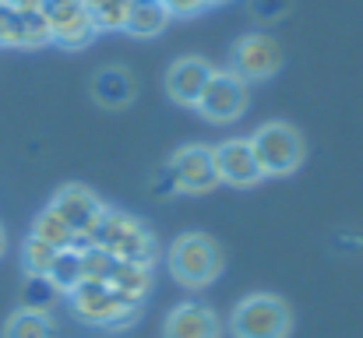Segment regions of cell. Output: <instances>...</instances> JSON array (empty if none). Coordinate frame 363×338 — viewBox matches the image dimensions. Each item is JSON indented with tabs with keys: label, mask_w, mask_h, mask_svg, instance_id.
Masks as SVG:
<instances>
[{
	"label": "cell",
	"mask_w": 363,
	"mask_h": 338,
	"mask_svg": "<svg viewBox=\"0 0 363 338\" xmlns=\"http://www.w3.org/2000/svg\"><path fill=\"white\" fill-rule=\"evenodd\" d=\"M74 317H82L85 325H99V328H123L141 314V303L121 296L110 282H82L71 296Z\"/></svg>",
	"instance_id": "obj_4"
},
{
	"label": "cell",
	"mask_w": 363,
	"mask_h": 338,
	"mask_svg": "<svg viewBox=\"0 0 363 338\" xmlns=\"http://www.w3.org/2000/svg\"><path fill=\"white\" fill-rule=\"evenodd\" d=\"M32 236H35V240H43V243H50V247H57V250L74 247V229L64 222L50 205L35 215V222H32Z\"/></svg>",
	"instance_id": "obj_20"
},
{
	"label": "cell",
	"mask_w": 363,
	"mask_h": 338,
	"mask_svg": "<svg viewBox=\"0 0 363 338\" xmlns=\"http://www.w3.org/2000/svg\"><path fill=\"white\" fill-rule=\"evenodd\" d=\"M216 152V173H219V184H230V187H254L261 176V166H257V155L250 148V137H230L223 141Z\"/></svg>",
	"instance_id": "obj_11"
},
{
	"label": "cell",
	"mask_w": 363,
	"mask_h": 338,
	"mask_svg": "<svg viewBox=\"0 0 363 338\" xmlns=\"http://www.w3.org/2000/svg\"><path fill=\"white\" fill-rule=\"evenodd\" d=\"M50 208L74 229V250L92 247V236H96V229H99L103 215H106V205L99 201L96 191H89L82 184H67V187H60L53 194Z\"/></svg>",
	"instance_id": "obj_6"
},
{
	"label": "cell",
	"mask_w": 363,
	"mask_h": 338,
	"mask_svg": "<svg viewBox=\"0 0 363 338\" xmlns=\"http://www.w3.org/2000/svg\"><path fill=\"white\" fill-rule=\"evenodd\" d=\"M0 254H4V229H0Z\"/></svg>",
	"instance_id": "obj_28"
},
{
	"label": "cell",
	"mask_w": 363,
	"mask_h": 338,
	"mask_svg": "<svg viewBox=\"0 0 363 338\" xmlns=\"http://www.w3.org/2000/svg\"><path fill=\"white\" fill-rule=\"evenodd\" d=\"M50 21L39 11H14V7H0V50H39L50 46Z\"/></svg>",
	"instance_id": "obj_10"
},
{
	"label": "cell",
	"mask_w": 363,
	"mask_h": 338,
	"mask_svg": "<svg viewBox=\"0 0 363 338\" xmlns=\"http://www.w3.org/2000/svg\"><path fill=\"white\" fill-rule=\"evenodd\" d=\"M57 296H60V293L53 289L50 278L25 275V289H21V307H25V310H43V314H50V307H53Z\"/></svg>",
	"instance_id": "obj_22"
},
{
	"label": "cell",
	"mask_w": 363,
	"mask_h": 338,
	"mask_svg": "<svg viewBox=\"0 0 363 338\" xmlns=\"http://www.w3.org/2000/svg\"><path fill=\"white\" fill-rule=\"evenodd\" d=\"M212 71L216 67L205 57H180V60H173L169 71H166V96L177 106L194 110L201 92H205V85H208V78H212Z\"/></svg>",
	"instance_id": "obj_12"
},
{
	"label": "cell",
	"mask_w": 363,
	"mask_h": 338,
	"mask_svg": "<svg viewBox=\"0 0 363 338\" xmlns=\"http://www.w3.org/2000/svg\"><path fill=\"white\" fill-rule=\"evenodd\" d=\"M53 257H57V247H50V243H43V240H35V236H28L25 247H21V268H25V275L46 278Z\"/></svg>",
	"instance_id": "obj_21"
},
{
	"label": "cell",
	"mask_w": 363,
	"mask_h": 338,
	"mask_svg": "<svg viewBox=\"0 0 363 338\" xmlns=\"http://www.w3.org/2000/svg\"><path fill=\"white\" fill-rule=\"evenodd\" d=\"M169 21H173V18H169V11L162 7V0H134L123 32H130L134 39H152V35H159Z\"/></svg>",
	"instance_id": "obj_15"
},
{
	"label": "cell",
	"mask_w": 363,
	"mask_h": 338,
	"mask_svg": "<svg viewBox=\"0 0 363 338\" xmlns=\"http://www.w3.org/2000/svg\"><path fill=\"white\" fill-rule=\"evenodd\" d=\"M162 7L169 11V18H198L201 11H208V0H162Z\"/></svg>",
	"instance_id": "obj_25"
},
{
	"label": "cell",
	"mask_w": 363,
	"mask_h": 338,
	"mask_svg": "<svg viewBox=\"0 0 363 338\" xmlns=\"http://www.w3.org/2000/svg\"><path fill=\"white\" fill-rule=\"evenodd\" d=\"M247 103H250V89L240 74L233 71H212L201 99L194 110L201 113L208 123H237L243 113H247Z\"/></svg>",
	"instance_id": "obj_8"
},
{
	"label": "cell",
	"mask_w": 363,
	"mask_h": 338,
	"mask_svg": "<svg viewBox=\"0 0 363 338\" xmlns=\"http://www.w3.org/2000/svg\"><path fill=\"white\" fill-rule=\"evenodd\" d=\"M134 96H138V85H134V78H130L127 67L110 64V67H99L96 71V78H92V99L103 110H123V106L134 103Z\"/></svg>",
	"instance_id": "obj_14"
},
{
	"label": "cell",
	"mask_w": 363,
	"mask_h": 338,
	"mask_svg": "<svg viewBox=\"0 0 363 338\" xmlns=\"http://www.w3.org/2000/svg\"><path fill=\"white\" fill-rule=\"evenodd\" d=\"M82 268H85V282H110V275L117 268V257L92 243V247L82 250Z\"/></svg>",
	"instance_id": "obj_23"
},
{
	"label": "cell",
	"mask_w": 363,
	"mask_h": 338,
	"mask_svg": "<svg viewBox=\"0 0 363 338\" xmlns=\"http://www.w3.org/2000/svg\"><path fill=\"white\" fill-rule=\"evenodd\" d=\"M92 243L103 247V250H110L117 261L148 264V268L155 264V240H152V232L138 219H130L123 212H113V208H106V215H103V222L96 229Z\"/></svg>",
	"instance_id": "obj_5"
},
{
	"label": "cell",
	"mask_w": 363,
	"mask_h": 338,
	"mask_svg": "<svg viewBox=\"0 0 363 338\" xmlns=\"http://www.w3.org/2000/svg\"><path fill=\"white\" fill-rule=\"evenodd\" d=\"M110 286H113L121 296L141 303V300L148 296V289H152V268H148V264L117 261V268H113V275H110Z\"/></svg>",
	"instance_id": "obj_17"
},
{
	"label": "cell",
	"mask_w": 363,
	"mask_h": 338,
	"mask_svg": "<svg viewBox=\"0 0 363 338\" xmlns=\"http://www.w3.org/2000/svg\"><path fill=\"white\" fill-rule=\"evenodd\" d=\"M289 7H293V0H250V14L257 21H279L289 14Z\"/></svg>",
	"instance_id": "obj_24"
},
{
	"label": "cell",
	"mask_w": 363,
	"mask_h": 338,
	"mask_svg": "<svg viewBox=\"0 0 363 338\" xmlns=\"http://www.w3.org/2000/svg\"><path fill=\"white\" fill-rule=\"evenodd\" d=\"M226 4H233V0H208V7H226Z\"/></svg>",
	"instance_id": "obj_27"
},
{
	"label": "cell",
	"mask_w": 363,
	"mask_h": 338,
	"mask_svg": "<svg viewBox=\"0 0 363 338\" xmlns=\"http://www.w3.org/2000/svg\"><path fill=\"white\" fill-rule=\"evenodd\" d=\"M162 338H223V325H219V317L208 303L184 300L166 314Z\"/></svg>",
	"instance_id": "obj_13"
},
{
	"label": "cell",
	"mask_w": 363,
	"mask_h": 338,
	"mask_svg": "<svg viewBox=\"0 0 363 338\" xmlns=\"http://www.w3.org/2000/svg\"><path fill=\"white\" fill-rule=\"evenodd\" d=\"M0 7H14V11H39L43 0H0Z\"/></svg>",
	"instance_id": "obj_26"
},
{
	"label": "cell",
	"mask_w": 363,
	"mask_h": 338,
	"mask_svg": "<svg viewBox=\"0 0 363 338\" xmlns=\"http://www.w3.org/2000/svg\"><path fill=\"white\" fill-rule=\"evenodd\" d=\"M82 4H85L96 32H123L134 0H82Z\"/></svg>",
	"instance_id": "obj_19"
},
{
	"label": "cell",
	"mask_w": 363,
	"mask_h": 338,
	"mask_svg": "<svg viewBox=\"0 0 363 338\" xmlns=\"http://www.w3.org/2000/svg\"><path fill=\"white\" fill-rule=\"evenodd\" d=\"M282 67V46L268 32H247L230 50V71L243 81H264Z\"/></svg>",
	"instance_id": "obj_9"
},
{
	"label": "cell",
	"mask_w": 363,
	"mask_h": 338,
	"mask_svg": "<svg viewBox=\"0 0 363 338\" xmlns=\"http://www.w3.org/2000/svg\"><path fill=\"white\" fill-rule=\"evenodd\" d=\"M50 282H53V289L60 293V296H71L82 282H85V268H82V250H74V247H67V250H57V257H53V264H50V275H46Z\"/></svg>",
	"instance_id": "obj_16"
},
{
	"label": "cell",
	"mask_w": 363,
	"mask_h": 338,
	"mask_svg": "<svg viewBox=\"0 0 363 338\" xmlns=\"http://www.w3.org/2000/svg\"><path fill=\"white\" fill-rule=\"evenodd\" d=\"M233 338H289L293 335V310L275 293H250L230 314Z\"/></svg>",
	"instance_id": "obj_2"
},
{
	"label": "cell",
	"mask_w": 363,
	"mask_h": 338,
	"mask_svg": "<svg viewBox=\"0 0 363 338\" xmlns=\"http://www.w3.org/2000/svg\"><path fill=\"white\" fill-rule=\"evenodd\" d=\"M250 148L257 155L261 176H289V173H296L303 166V155H307L303 134L293 123H286V120L261 123L250 134Z\"/></svg>",
	"instance_id": "obj_3"
},
{
	"label": "cell",
	"mask_w": 363,
	"mask_h": 338,
	"mask_svg": "<svg viewBox=\"0 0 363 338\" xmlns=\"http://www.w3.org/2000/svg\"><path fill=\"white\" fill-rule=\"evenodd\" d=\"M166 271L173 275L177 286L184 289H205L219 278L223 271V254L219 243L205 232H184L169 243L166 250Z\"/></svg>",
	"instance_id": "obj_1"
},
{
	"label": "cell",
	"mask_w": 363,
	"mask_h": 338,
	"mask_svg": "<svg viewBox=\"0 0 363 338\" xmlns=\"http://www.w3.org/2000/svg\"><path fill=\"white\" fill-rule=\"evenodd\" d=\"M4 338H57V325L43 310H14L4 325Z\"/></svg>",
	"instance_id": "obj_18"
},
{
	"label": "cell",
	"mask_w": 363,
	"mask_h": 338,
	"mask_svg": "<svg viewBox=\"0 0 363 338\" xmlns=\"http://www.w3.org/2000/svg\"><path fill=\"white\" fill-rule=\"evenodd\" d=\"M166 176H169L173 191H180V194H208L219 187L216 152L208 145H184L169 155Z\"/></svg>",
	"instance_id": "obj_7"
}]
</instances>
